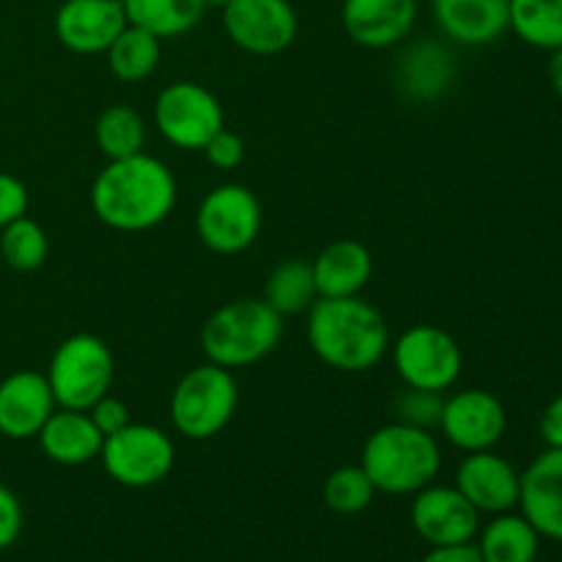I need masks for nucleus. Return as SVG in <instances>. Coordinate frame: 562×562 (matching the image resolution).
Segmentation results:
<instances>
[{
	"mask_svg": "<svg viewBox=\"0 0 562 562\" xmlns=\"http://www.w3.org/2000/svg\"><path fill=\"white\" fill-rule=\"evenodd\" d=\"M510 31L536 49H560L562 0H510Z\"/></svg>",
	"mask_w": 562,
	"mask_h": 562,
	"instance_id": "a878e982",
	"label": "nucleus"
},
{
	"mask_svg": "<svg viewBox=\"0 0 562 562\" xmlns=\"http://www.w3.org/2000/svg\"><path fill=\"white\" fill-rule=\"evenodd\" d=\"M442 36L461 47H486L510 31V0H431Z\"/></svg>",
	"mask_w": 562,
	"mask_h": 562,
	"instance_id": "6ab92c4d",
	"label": "nucleus"
},
{
	"mask_svg": "<svg viewBox=\"0 0 562 562\" xmlns=\"http://www.w3.org/2000/svg\"><path fill=\"white\" fill-rule=\"evenodd\" d=\"M412 527L428 547L472 543L481 530V514L456 486H431L412 494Z\"/></svg>",
	"mask_w": 562,
	"mask_h": 562,
	"instance_id": "ddd939ff",
	"label": "nucleus"
},
{
	"mask_svg": "<svg viewBox=\"0 0 562 562\" xmlns=\"http://www.w3.org/2000/svg\"><path fill=\"white\" fill-rule=\"evenodd\" d=\"M541 437L547 448H562V395L549 401L541 415Z\"/></svg>",
	"mask_w": 562,
	"mask_h": 562,
	"instance_id": "e433bc0d",
	"label": "nucleus"
},
{
	"mask_svg": "<svg viewBox=\"0 0 562 562\" xmlns=\"http://www.w3.org/2000/svg\"><path fill=\"white\" fill-rule=\"evenodd\" d=\"M88 415H91L93 426L99 428V434L102 437H110V434L121 431L124 426H130L132 417H130V409H126V404L121 398H113V395H104V398H99L97 404L88 409Z\"/></svg>",
	"mask_w": 562,
	"mask_h": 562,
	"instance_id": "72a5a7b5",
	"label": "nucleus"
},
{
	"mask_svg": "<svg viewBox=\"0 0 562 562\" xmlns=\"http://www.w3.org/2000/svg\"><path fill=\"white\" fill-rule=\"evenodd\" d=\"M283 338V316L267 300H234L206 318L201 346L209 362L228 371L250 368L272 355Z\"/></svg>",
	"mask_w": 562,
	"mask_h": 562,
	"instance_id": "20e7f679",
	"label": "nucleus"
},
{
	"mask_svg": "<svg viewBox=\"0 0 562 562\" xmlns=\"http://www.w3.org/2000/svg\"><path fill=\"white\" fill-rule=\"evenodd\" d=\"M231 0H203V9H220L223 11Z\"/></svg>",
	"mask_w": 562,
	"mask_h": 562,
	"instance_id": "58836bf2",
	"label": "nucleus"
},
{
	"mask_svg": "<svg viewBox=\"0 0 562 562\" xmlns=\"http://www.w3.org/2000/svg\"><path fill=\"white\" fill-rule=\"evenodd\" d=\"M99 151L108 159H124L140 154L146 148V121L135 108L126 104H110L99 113L93 126Z\"/></svg>",
	"mask_w": 562,
	"mask_h": 562,
	"instance_id": "cd10ccee",
	"label": "nucleus"
},
{
	"mask_svg": "<svg viewBox=\"0 0 562 562\" xmlns=\"http://www.w3.org/2000/svg\"><path fill=\"white\" fill-rule=\"evenodd\" d=\"M420 562H483L475 541L456 543V547H431Z\"/></svg>",
	"mask_w": 562,
	"mask_h": 562,
	"instance_id": "c9c22d12",
	"label": "nucleus"
},
{
	"mask_svg": "<svg viewBox=\"0 0 562 562\" xmlns=\"http://www.w3.org/2000/svg\"><path fill=\"white\" fill-rule=\"evenodd\" d=\"M456 80V60L442 42L417 38L406 44L395 64V82L409 102H437Z\"/></svg>",
	"mask_w": 562,
	"mask_h": 562,
	"instance_id": "aec40b11",
	"label": "nucleus"
},
{
	"mask_svg": "<svg viewBox=\"0 0 562 562\" xmlns=\"http://www.w3.org/2000/svg\"><path fill=\"white\" fill-rule=\"evenodd\" d=\"M27 206H31L27 187L16 176L0 170V228H5L14 220L25 217Z\"/></svg>",
	"mask_w": 562,
	"mask_h": 562,
	"instance_id": "473e14b6",
	"label": "nucleus"
},
{
	"mask_svg": "<svg viewBox=\"0 0 562 562\" xmlns=\"http://www.w3.org/2000/svg\"><path fill=\"white\" fill-rule=\"evenodd\" d=\"M519 508L538 536L562 543V448H547L521 472Z\"/></svg>",
	"mask_w": 562,
	"mask_h": 562,
	"instance_id": "a211bd4d",
	"label": "nucleus"
},
{
	"mask_svg": "<svg viewBox=\"0 0 562 562\" xmlns=\"http://www.w3.org/2000/svg\"><path fill=\"white\" fill-rule=\"evenodd\" d=\"M307 344L340 373L373 371L390 351V327L362 296H318L307 311Z\"/></svg>",
	"mask_w": 562,
	"mask_h": 562,
	"instance_id": "f03ea898",
	"label": "nucleus"
},
{
	"mask_svg": "<svg viewBox=\"0 0 562 562\" xmlns=\"http://www.w3.org/2000/svg\"><path fill=\"white\" fill-rule=\"evenodd\" d=\"M263 212L256 192L245 184H220L203 195L195 228L203 245L217 256H239L256 245Z\"/></svg>",
	"mask_w": 562,
	"mask_h": 562,
	"instance_id": "9d476101",
	"label": "nucleus"
},
{
	"mask_svg": "<svg viewBox=\"0 0 562 562\" xmlns=\"http://www.w3.org/2000/svg\"><path fill=\"white\" fill-rule=\"evenodd\" d=\"M442 406L445 393H428V390L404 387V393L395 398V420L406 423V426L434 431V428H439Z\"/></svg>",
	"mask_w": 562,
	"mask_h": 562,
	"instance_id": "7c9ffc66",
	"label": "nucleus"
},
{
	"mask_svg": "<svg viewBox=\"0 0 562 562\" xmlns=\"http://www.w3.org/2000/svg\"><path fill=\"white\" fill-rule=\"evenodd\" d=\"M179 184L162 159L140 151L110 159L91 184V209L99 223L121 234H143L173 214Z\"/></svg>",
	"mask_w": 562,
	"mask_h": 562,
	"instance_id": "f257e3e1",
	"label": "nucleus"
},
{
	"mask_svg": "<svg viewBox=\"0 0 562 562\" xmlns=\"http://www.w3.org/2000/svg\"><path fill=\"white\" fill-rule=\"evenodd\" d=\"M311 269L318 296H360V291L371 283L373 256L362 241L338 239L318 252Z\"/></svg>",
	"mask_w": 562,
	"mask_h": 562,
	"instance_id": "4be33fe9",
	"label": "nucleus"
},
{
	"mask_svg": "<svg viewBox=\"0 0 562 562\" xmlns=\"http://www.w3.org/2000/svg\"><path fill=\"white\" fill-rule=\"evenodd\" d=\"M115 360L110 346L97 335H71L58 349L47 368V382L60 409L88 412L110 393Z\"/></svg>",
	"mask_w": 562,
	"mask_h": 562,
	"instance_id": "423d86ee",
	"label": "nucleus"
},
{
	"mask_svg": "<svg viewBox=\"0 0 562 562\" xmlns=\"http://www.w3.org/2000/svg\"><path fill=\"white\" fill-rule=\"evenodd\" d=\"M239 406L234 371L214 362L187 371L170 395V420L184 439L206 442L223 434Z\"/></svg>",
	"mask_w": 562,
	"mask_h": 562,
	"instance_id": "39448f33",
	"label": "nucleus"
},
{
	"mask_svg": "<svg viewBox=\"0 0 562 562\" xmlns=\"http://www.w3.org/2000/svg\"><path fill=\"white\" fill-rule=\"evenodd\" d=\"M360 467L368 472L376 492L412 497L437 481L442 470V448L434 431L395 420L368 437Z\"/></svg>",
	"mask_w": 562,
	"mask_h": 562,
	"instance_id": "7ed1b4c3",
	"label": "nucleus"
},
{
	"mask_svg": "<svg viewBox=\"0 0 562 562\" xmlns=\"http://www.w3.org/2000/svg\"><path fill=\"white\" fill-rule=\"evenodd\" d=\"M417 20V0H344L340 22L346 36L366 49H387L406 42Z\"/></svg>",
	"mask_w": 562,
	"mask_h": 562,
	"instance_id": "f3484780",
	"label": "nucleus"
},
{
	"mask_svg": "<svg viewBox=\"0 0 562 562\" xmlns=\"http://www.w3.org/2000/svg\"><path fill=\"white\" fill-rule=\"evenodd\" d=\"M203 154H206L209 165H214V168L234 170L239 168L241 159H245V143H241V137L236 135V132L223 126V130L203 146Z\"/></svg>",
	"mask_w": 562,
	"mask_h": 562,
	"instance_id": "2f4dec72",
	"label": "nucleus"
},
{
	"mask_svg": "<svg viewBox=\"0 0 562 562\" xmlns=\"http://www.w3.org/2000/svg\"><path fill=\"white\" fill-rule=\"evenodd\" d=\"M263 300L269 307L280 313V316H300L313 307L318 300L316 280H313L311 263L305 261H283L280 267L272 269L267 280V294Z\"/></svg>",
	"mask_w": 562,
	"mask_h": 562,
	"instance_id": "bb28decb",
	"label": "nucleus"
},
{
	"mask_svg": "<svg viewBox=\"0 0 562 562\" xmlns=\"http://www.w3.org/2000/svg\"><path fill=\"white\" fill-rule=\"evenodd\" d=\"M376 494V486H373L371 477H368V472L360 464L338 467L324 481V503H327L333 514L340 516L362 514L373 503Z\"/></svg>",
	"mask_w": 562,
	"mask_h": 562,
	"instance_id": "c756f323",
	"label": "nucleus"
},
{
	"mask_svg": "<svg viewBox=\"0 0 562 562\" xmlns=\"http://www.w3.org/2000/svg\"><path fill=\"white\" fill-rule=\"evenodd\" d=\"M508 412L503 401L488 390H459L448 395L439 417V431L461 453H481L494 450V445L505 437Z\"/></svg>",
	"mask_w": 562,
	"mask_h": 562,
	"instance_id": "f8f14e48",
	"label": "nucleus"
},
{
	"mask_svg": "<svg viewBox=\"0 0 562 562\" xmlns=\"http://www.w3.org/2000/svg\"><path fill=\"white\" fill-rule=\"evenodd\" d=\"M22 532V505L9 486L0 483V552L9 549Z\"/></svg>",
	"mask_w": 562,
	"mask_h": 562,
	"instance_id": "f704fd0d",
	"label": "nucleus"
},
{
	"mask_svg": "<svg viewBox=\"0 0 562 562\" xmlns=\"http://www.w3.org/2000/svg\"><path fill=\"white\" fill-rule=\"evenodd\" d=\"M108 66L121 82H143L157 71L162 58V38L146 27L126 25L108 47Z\"/></svg>",
	"mask_w": 562,
	"mask_h": 562,
	"instance_id": "393cba45",
	"label": "nucleus"
},
{
	"mask_svg": "<svg viewBox=\"0 0 562 562\" xmlns=\"http://www.w3.org/2000/svg\"><path fill=\"white\" fill-rule=\"evenodd\" d=\"M225 36L250 55H280L294 44L300 16L291 0H231L223 9Z\"/></svg>",
	"mask_w": 562,
	"mask_h": 562,
	"instance_id": "9b49d317",
	"label": "nucleus"
},
{
	"mask_svg": "<svg viewBox=\"0 0 562 562\" xmlns=\"http://www.w3.org/2000/svg\"><path fill=\"white\" fill-rule=\"evenodd\" d=\"M126 22L121 0H64L55 11V36L77 55H102Z\"/></svg>",
	"mask_w": 562,
	"mask_h": 562,
	"instance_id": "4468645a",
	"label": "nucleus"
},
{
	"mask_svg": "<svg viewBox=\"0 0 562 562\" xmlns=\"http://www.w3.org/2000/svg\"><path fill=\"white\" fill-rule=\"evenodd\" d=\"M477 552L483 562H536L541 536L521 514H497L477 530Z\"/></svg>",
	"mask_w": 562,
	"mask_h": 562,
	"instance_id": "5701e85b",
	"label": "nucleus"
},
{
	"mask_svg": "<svg viewBox=\"0 0 562 562\" xmlns=\"http://www.w3.org/2000/svg\"><path fill=\"white\" fill-rule=\"evenodd\" d=\"M0 256L16 272H36L49 256L47 231L27 214L14 220L5 228H0Z\"/></svg>",
	"mask_w": 562,
	"mask_h": 562,
	"instance_id": "c85d7f7f",
	"label": "nucleus"
},
{
	"mask_svg": "<svg viewBox=\"0 0 562 562\" xmlns=\"http://www.w3.org/2000/svg\"><path fill=\"white\" fill-rule=\"evenodd\" d=\"M104 472L124 488H151L173 472L176 445L168 431L146 423H130L104 437Z\"/></svg>",
	"mask_w": 562,
	"mask_h": 562,
	"instance_id": "6e6552de",
	"label": "nucleus"
},
{
	"mask_svg": "<svg viewBox=\"0 0 562 562\" xmlns=\"http://www.w3.org/2000/svg\"><path fill=\"white\" fill-rule=\"evenodd\" d=\"M58 409L44 373L14 371L0 382V434L14 442L36 439Z\"/></svg>",
	"mask_w": 562,
	"mask_h": 562,
	"instance_id": "dca6fc26",
	"label": "nucleus"
},
{
	"mask_svg": "<svg viewBox=\"0 0 562 562\" xmlns=\"http://www.w3.org/2000/svg\"><path fill=\"white\" fill-rule=\"evenodd\" d=\"M393 366L404 387L448 393L464 371L461 346L448 329L434 324H415L395 338Z\"/></svg>",
	"mask_w": 562,
	"mask_h": 562,
	"instance_id": "0eeeda50",
	"label": "nucleus"
},
{
	"mask_svg": "<svg viewBox=\"0 0 562 562\" xmlns=\"http://www.w3.org/2000/svg\"><path fill=\"white\" fill-rule=\"evenodd\" d=\"M126 22L159 38L184 36L201 22L203 0H121Z\"/></svg>",
	"mask_w": 562,
	"mask_h": 562,
	"instance_id": "b1692460",
	"label": "nucleus"
},
{
	"mask_svg": "<svg viewBox=\"0 0 562 562\" xmlns=\"http://www.w3.org/2000/svg\"><path fill=\"white\" fill-rule=\"evenodd\" d=\"M154 126L170 146L181 151H203V146L225 126V113L206 86L176 80L157 93Z\"/></svg>",
	"mask_w": 562,
	"mask_h": 562,
	"instance_id": "1a4fd4ad",
	"label": "nucleus"
},
{
	"mask_svg": "<svg viewBox=\"0 0 562 562\" xmlns=\"http://www.w3.org/2000/svg\"><path fill=\"white\" fill-rule=\"evenodd\" d=\"M36 439L42 445V453L60 467L88 464V461L99 459L104 445V437L93 426L88 412L60 409V406L49 415Z\"/></svg>",
	"mask_w": 562,
	"mask_h": 562,
	"instance_id": "412c9836",
	"label": "nucleus"
},
{
	"mask_svg": "<svg viewBox=\"0 0 562 562\" xmlns=\"http://www.w3.org/2000/svg\"><path fill=\"white\" fill-rule=\"evenodd\" d=\"M456 488L470 499L477 514H508L519 508L521 472L494 450L467 453L456 472Z\"/></svg>",
	"mask_w": 562,
	"mask_h": 562,
	"instance_id": "2eb2a0df",
	"label": "nucleus"
},
{
	"mask_svg": "<svg viewBox=\"0 0 562 562\" xmlns=\"http://www.w3.org/2000/svg\"><path fill=\"white\" fill-rule=\"evenodd\" d=\"M552 64H549V80H552L554 91L562 97V47L552 49Z\"/></svg>",
	"mask_w": 562,
	"mask_h": 562,
	"instance_id": "4c0bfd02",
	"label": "nucleus"
}]
</instances>
